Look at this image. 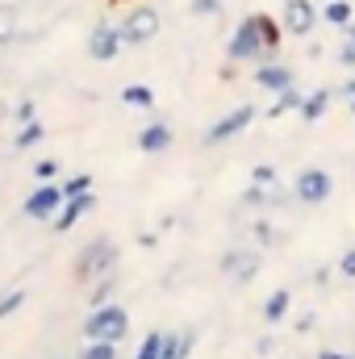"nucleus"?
Returning a JSON list of instances; mask_svg holds the SVG:
<instances>
[{
  "instance_id": "f257e3e1",
  "label": "nucleus",
  "mask_w": 355,
  "mask_h": 359,
  "mask_svg": "<svg viewBox=\"0 0 355 359\" xmlns=\"http://www.w3.org/2000/svg\"><path fill=\"white\" fill-rule=\"evenodd\" d=\"M126 330H130V313L121 305H96L88 313V322H84L88 343H121Z\"/></svg>"
},
{
  "instance_id": "f03ea898",
  "label": "nucleus",
  "mask_w": 355,
  "mask_h": 359,
  "mask_svg": "<svg viewBox=\"0 0 355 359\" xmlns=\"http://www.w3.org/2000/svg\"><path fill=\"white\" fill-rule=\"evenodd\" d=\"M264 21H267V13H251L247 21H239V29H234V38H230V46H226V55H230V59H260V55H267Z\"/></svg>"
},
{
  "instance_id": "7ed1b4c3",
  "label": "nucleus",
  "mask_w": 355,
  "mask_h": 359,
  "mask_svg": "<svg viewBox=\"0 0 355 359\" xmlns=\"http://www.w3.org/2000/svg\"><path fill=\"white\" fill-rule=\"evenodd\" d=\"M155 34H159V13L147 8V4H138V8L121 21V42H126V46H142V42H151Z\"/></svg>"
},
{
  "instance_id": "20e7f679",
  "label": "nucleus",
  "mask_w": 355,
  "mask_h": 359,
  "mask_svg": "<svg viewBox=\"0 0 355 359\" xmlns=\"http://www.w3.org/2000/svg\"><path fill=\"white\" fill-rule=\"evenodd\" d=\"M117 264V251H113V243H105V238H96L88 251L76 259V276L80 280H96V276H105V271Z\"/></svg>"
},
{
  "instance_id": "39448f33",
  "label": "nucleus",
  "mask_w": 355,
  "mask_h": 359,
  "mask_svg": "<svg viewBox=\"0 0 355 359\" xmlns=\"http://www.w3.org/2000/svg\"><path fill=\"white\" fill-rule=\"evenodd\" d=\"M255 121V104H243V109H234V113H226L209 134H205V142L209 147H217V142H226V138H234V134H243L247 126Z\"/></svg>"
},
{
  "instance_id": "423d86ee",
  "label": "nucleus",
  "mask_w": 355,
  "mask_h": 359,
  "mask_svg": "<svg viewBox=\"0 0 355 359\" xmlns=\"http://www.w3.org/2000/svg\"><path fill=\"white\" fill-rule=\"evenodd\" d=\"M63 201H67V192H63L59 184H42V188L25 201V213H29V217H38V222H42V217H59Z\"/></svg>"
},
{
  "instance_id": "0eeeda50",
  "label": "nucleus",
  "mask_w": 355,
  "mask_h": 359,
  "mask_svg": "<svg viewBox=\"0 0 355 359\" xmlns=\"http://www.w3.org/2000/svg\"><path fill=\"white\" fill-rule=\"evenodd\" d=\"M121 46H126V42H121V29H117V25H96L88 34V55L96 63H109Z\"/></svg>"
},
{
  "instance_id": "6e6552de",
  "label": "nucleus",
  "mask_w": 355,
  "mask_h": 359,
  "mask_svg": "<svg viewBox=\"0 0 355 359\" xmlns=\"http://www.w3.org/2000/svg\"><path fill=\"white\" fill-rule=\"evenodd\" d=\"M284 25H288V34H297V38L314 34V25H318L314 4H309V0H284Z\"/></svg>"
},
{
  "instance_id": "1a4fd4ad",
  "label": "nucleus",
  "mask_w": 355,
  "mask_h": 359,
  "mask_svg": "<svg viewBox=\"0 0 355 359\" xmlns=\"http://www.w3.org/2000/svg\"><path fill=\"white\" fill-rule=\"evenodd\" d=\"M297 196H301L305 205H322V201L330 196V176H326L322 168L301 172V180H297Z\"/></svg>"
},
{
  "instance_id": "9d476101",
  "label": "nucleus",
  "mask_w": 355,
  "mask_h": 359,
  "mask_svg": "<svg viewBox=\"0 0 355 359\" xmlns=\"http://www.w3.org/2000/svg\"><path fill=\"white\" fill-rule=\"evenodd\" d=\"M92 205H96V201H92V192L67 196V201H63V209H59V217H55V230H72V226H76V222L92 209Z\"/></svg>"
},
{
  "instance_id": "9b49d317",
  "label": "nucleus",
  "mask_w": 355,
  "mask_h": 359,
  "mask_svg": "<svg viewBox=\"0 0 355 359\" xmlns=\"http://www.w3.org/2000/svg\"><path fill=\"white\" fill-rule=\"evenodd\" d=\"M222 271L234 276V280H251V276L260 271V255H255V251H230V255L222 259Z\"/></svg>"
},
{
  "instance_id": "f8f14e48",
  "label": "nucleus",
  "mask_w": 355,
  "mask_h": 359,
  "mask_svg": "<svg viewBox=\"0 0 355 359\" xmlns=\"http://www.w3.org/2000/svg\"><path fill=\"white\" fill-rule=\"evenodd\" d=\"M138 147H142L147 155H159V151H168V147H172V126H163V121L147 126V130L138 134Z\"/></svg>"
},
{
  "instance_id": "ddd939ff",
  "label": "nucleus",
  "mask_w": 355,
  "mask_h": 359,
  "mask_svg": "<svg viewBox=\"0 0 355 359\" xmlns=\"http://www.w3.org/2000/svg\"><path fill=\"white\" fill-rule=\"evenodd\" d=\"M255 80H260L264 88H272V92H288V88H293V72H288V67H276V63L260 67V72H255Z\"/></svg>"
},
{
  "instance_id": "4468645a",
  "label": "nucleus",
  "mask_w": 355,
  "mask_h": 359,
  "mask_svg": "<svg viewBox=\"0 0 355 359\" xmlns=\"http://www.w3.org/2000/svg\"><path fill=\"white\" fill-rule=\"evenodd\" d=\"M21 34V13L17 4H0V42H13Z\"/></svg>"
},
{
  "instance_id": "2eb2a0df",
  "label": "nucleus",
  "mask_w": 355,
  "mask_h": 359,
  "mask_svg": "<svg viewBox=\"0 0 355 359\" xmlns=\"http://www.w3.org/2000/svg\"><path fill=\"white\" fill-rule=\"evenodd\" d=\"M121 100L134 104V109H151L155 104V92L147 88V84H130V88H121Z\"/></svg>"
},
{
  "instance_id": "dca6fc26",
  "label": "nucleus",
  "mask_w": 355,
  "mask_h": 359,
  "mask_svg": "<svg viewBox=\"0 0 355 359\" xmlns=\"http://www.w3.org/2000/svg\"><path fill=\"white\" fill-rule=\"evenodd\" d=\"M188 351H192V334H172L163 343V355L159 359H188Z\"/></svg>"
},
{
  "instance_id": "f3484780",
  "label": "nucleus",
  "mask_w": 355,
  "mask_h": 359,
  "mask_svg": "<svg viewBox=\"0 0 355 359\" xmlns=\"http://www.w3.org/2000/svg\"><path fill=\"white\" fill-rule=\"evenodd\" d=\"M326 104H330V92H314L309 100H301V117H305V121H314V117H322V113H326Z\"/></svg>"
},
{
  "instance_id": "a211bd4d",
  "label": "nucleus",
  "mask_w": 355,
  "mask_h": 359,
  "mask_svg": "<svg viewBox=\"0 0 355 359\" xmlns=\"http://www.w3.org/2000/svg\"><path fill=\"white\" fill-rule=\"evenodd\" d=\"M42 138H46V126L42 121H25L21 134H17V147H38Z\"/></svg>"
},
{
  "instance_id": "6ab92c4d",
  "label": "nucleus",
  "mask_w": 355,
  "mask_h": 359,
  "mask_svg": "<svg viewBox=\"0 0 355 359\" xmlns=\"http://www.w3.org/2000/svg\"><path fill=\"white\" fill-rule=\"evenodd\" d=\"M326 21L330 25H347L351 21V4L347 0H326Z\"/></svg>"
},
{
  "instance_id": "aec40b11",
  "label": "nucleus",
  "mask_w": 355,
  "mask_h": 359,
  "mask_svg": "<svg viewBox=\"0 0 355 359\" xmlns=\"http://www.w3.org/2000/svg\"><path fill=\"white\" fill-rule=\"evenodd\" d=\"M284 309H288V292H272V297H267V305H264V318H267V322H280V318H284Z\"/></svg>"
},
{
  "instance_id": "412c9836",
  "label": "nucleus",
  "mask_w": 355,
  "mask_h": 359,
  "mask_svg": "<svg viewBox=\"0 0 355 359\" xmlns=\"http://www.w3.org/2000/svg\"><path fill=\"white\" fill-rule=\"evenodd\" d=\"M163 343H168V334H147L142 347H138V359H159L163 355Z\"/></svg>"
},
{
  "instance_id": "4be33fe9",
  "label": "nucleus",
  "mask_w": 355,
  "mask_h": 359,
  "mask_svg": "<svg viewBox=\"0 0 355 359\" xmlns=\"http://www.w3.org/2000/svg\"><path fill=\"white\" fill-rule=\"evenodd\" d=\"M21 301H25V292H21V288H8V292L0 297V318L17 313V309H21Z\"/></svg>"
},
{
  "instance_id": "5701e85b",
  "label": "nucleus",
  "mask_w": 355,
  "mask_h": 359,
  "mask_svg": "<svg viewBox=\"0 0 355 359\" xmlns=\"http://www.w3.org/2000/svg\"><path fill=\"white\" fill-rule=\"evenodd\" d=\"M80 359H117V343H88Z\"/></svg>"
},
{
  "instance_id": "b1692460",
  "label": "nucleus",
  "mask_w": 355,
  "mask_h": 359,
  "mask_svg": "<svg viewBox=\"0 0 355 359\" xmlns=\"http://www.w3.org/2000/svg\"><path fill=\"white\" fill-rule=\"evenodd\" d=\"M339 63H355V25H347V34H343V46H339Z\"/></svg>"
},
{
  "instance_id": "393cba45",
  "label": "nucleus",
  "mask_w": 355,
  "mask_h": 359,
  "mask_svg": "<svg viewBox=\"0 0 355 359\" xmlns=\"http://www.w3.org/2000/svg\"><path fill=\"white\" fill-rule=\"evenodd\" d=\"M297 104H301V96H297L293 88H288V92H280V100L272 104V117H280V113H288V109H297Z\"/></svg>"
},
{
  "instance_id": "a878e982",
  "label": "nucleus",
  "mask_w": 355,
  "mask_h": 359,
  "mask_svg": "<svg viewBox=\"0 0 355 359\" xmlns=\"http://www.w3.org/2000/svg\"><path fill=\"white\" fill-rule=\"evenodd\" d=\"M63 192H67V196H80V192H92V180H88V176L67 180V184H63Z\"/></svg>"
},
{
  "instance_id": "bb28decb",
  "label": "nucleus",
  "mask_w": 355,
  "mask_h": 359,
  "mask_svg": "<svg viewBox=\"0 0 355 359\" xmlns=\"http://www.w3.org/2000/svg\"><path fill=\"white\" fill-rule=\"evenodd\" d=\"M34 172H38V180L51 184V180L59 176V163H55V159H42V163H34Z\"/></svg>"
},
{
  "instance_id": "cd10ccee",
  "label": "nucleus",
  "mask_w": 355,
  "mask_h": 359,
  "mask_svg": "<svg viewBox=\"0 0 355 359\" xmlns=\"http://www.w3.org/2000/svg\"><path fill=\"white\" fill-rule=\"evenodd\" d=\"M339 271H343V276H355V251H347V255L339 259Z\"/></svg>"
},
{
  "instance_id": "c85d7f7f",
  "label": "nucleus",
  "mask_w": 355,
  "mask_h": 359,
  "mask_svg": "<svg viewBox=\"0 0 355 359\" xmlns=\"http://www.w3.org/2000/svg\"><path fill=\"white\" fill-rule=\"evenodd\" d=\"M255 184H276V172L272 168H255Z\"/></svg>"
},
{
  "instance_id": "c756f323",
  "label": "nucleus",
  "mask_w": 355,
  "mask_h": 359,
  "mask_svg": "<svg viewBox=\"0 0 355 359\" xmlns=\"http://www.w3.org/2000/svg\"><path fill=\"white\" fill-rule=\"evenodd\" d=\"M192 8H196V13H213V8H217V0H196Z\"/></svg>"
},
{
  "instance_id": "7c9ffc66",
  "label": "nucleus",
  "mask_w": 355,
  "mask_h": 359,
  "mask_svg": "<svg viewBox=\"0 0 355 359\" xmlns=\"http://www.w3.org/2000/svg\"><path fill=\"white\" fill-rule=\"evenodd\" d=\"M318 359H351V355H339V351H322Z\"/></svg>"
},
{
  "instance_id": "2f4dec72",
  "label": "nucleus",
  "mask_w": 355,
  "mask_h": 359,
  "mask_svg": "<svg viewBox=\"0 0 355 359\" xmlns=\"http://www.w3.org/2000/svg\"><path fill=\"white\" fill-rule=\"evenodd\" d=\"M343 96H355V80H347V84H343Z\"/></svg>"
},
{
  "instance_id": "473e14b6",
  "label": "nucleus",
  "mask_w": 355,
  "mask_h": 359,
  "mask_svg": "<svg viewBox=\"0 0 355 359\" xmlns=\"http://www.w3.org/2000/svg\"><path fill=\"white\" fill-rule=\"evenodd\" d=\"M351 109H355V100H351Z\"/></svg>"
}]
</instances>
